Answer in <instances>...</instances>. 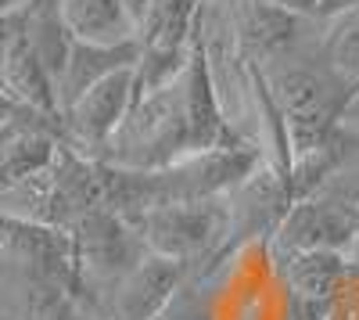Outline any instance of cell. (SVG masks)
I'll list each match as a JSON object with an SVG mask.
<instances>
[{"label":"cell","instance_id":"cell-1","mask_svg":"<svg viewBox=\"0 0 359 320\" xmlns=\"http://www.w3.org/2000/svg\"><path fill=\"white\" fill-rule=\"evenodd\" d=\"M266 94L273 101L277 123L284 133L287 162L302 159L327 140H334L341 130V115L355 94V86L345 83L331 65H284L266 76Z\"/></svg>","mask_w":359,"mask_h":320},{"label":"cell","instance_id":"cell-2","mask_svg":"<svg viewBox=\"0 0 359 320\" xmlns=\"http://www.w3.org/2000/svg\"><path fill=\"white\" fill-rule=\"evenodd\" d=\"M187 155H194L191 115H187V83L176 79L165 91L133 101V108L126 115L123 130L115 133L104 162H111L118 169L151 173V169H165Z\"/></svg>","mask_w":359,"mask_h":320},{"label":"cell","instance_id":"cell-3","mask_svg":"<svg viewBox=\"0 0 359 320\" xmlns=\"http://www.w3.org/2000/svg\"><path fill=\"white\" fill-rule=\"evenodd\" d=\"M72 238L79 255V299L86 302V313L97 309L115 292V284L137 270L140 259L151 252L137 223L111 209L83 216L72 227Z\"/></svg>","mask_w":359,"mask_h":320},{"label":"cell","instance_id":"cell-4","mask_svg":"<svg viewBox=\"0 0 359 320\" xmlns=\"http://www.w3.org/2000/svg\"><path fill=\"white\" fill-rule=\"evenodd\" d=\"M147 248L194 270V263L223 255L226 241V194L201 201H169L133 220Z\"/></svg>","mask_w":359,"mask_h":320},{"label":"cell","instance_id":"cell-5","mask_svg":"<svg viewBox=\"0 0 359 320\" xmlns=\"http://www.w3.org/2000/svg\"><path fill=\"white\" fill-rule=\"evenodd\" d=\"M133 101H137V65L111 72L62 112L65 144L86 159H104L115 133L123 130Z\"/></svg>","mask_w":359,"mask_h":320},{"label":"cell","instance_id":"cell-6","mask_svg":"<svg viewBox=\"0 0 359 320\" xmlns=\"http://www.w3.org/2000/svg\"><path fill=\"white\" fill-rule=\"evenodd\" d=\"M359 238V206L338 194H309L287 209L280 230L273 234V248L284 252H352Z\"/></svg>","mask_w":359,"mask_h":320},{"label":"cell","instance_id":"cell-7","mask_svg":"<svg viewBox=\"0 0 359 320\" xmlns=\"http://www.w3.org/2000/svg\"><path fill=\"white\" fill-rule=\"evenodd\" d=\"M191 267L176 263L169 255L147 252L140 267L130 270L123 281L115 284V292L90 309V320H155L187 284Z\"/></svg>","mask_w":359,"mask_h":320},{"label":"cell","instance_id":"cell-8","mask_svg":"<svg viewBox=\"0 0 359 320\" xmlns=\"http://www.w3.org/2000/svg\"><path fill=\"white\" fill-rule=\"evenodd\" d=\"M273 267L284 281L287 292H302V295H320V299H334L338 288L345 284L352 259L345 252H284L273 248Z\"/></svg>","mask_w":359,"mask_h":320},{"label":"cell","instance_id":"cell-9","mask_svg":"<svg viewBox=\"0 0 359 320\" xmlns=\"http://www.w3.org/2000/svg\"><path fill=\"white\" fill-rule=\"evenodd\" d=\"M140 62V44H118V47H104V44H79L72 47V58H69V69L57 83V98H62V112L79 101L90 86H97L101 79H108L111 72H123V69H133Z\"/></svg>","mask_w":359,"mask_h":320},{"label":"cell","instance_id":"cell-10","mask_svg":"<svg viewBox=\"0 0 359 320\" xmlns=\"http://www.w3.org/2000/svg\"><path fill=\"white\" fill-rule=\"evenodd\" d=\"M57 8L79 44L118 47L137 40V22L126 0H57Z\"/></svg>","mask_w":359,"mask_h":320},{"label":"cell","instance_id":"cell-11","mask_svg":"<svg viewBox=\"0 0 359 320\" xmlns=\"http://www.w3.org/2000/svg\"><path fill=\"white\" fill-rule=\"evenodd\" d=\"M298 25H302V18L284 8H273L266 0H245L241 15H237V40L252 58L266 62V58H277L294 44Z\"/></svg>","mask_w":359,"mask_h":320},{"label":"cell","instance_id":"cell-12","mask_svg":"<svg viewBox=\"0 0 359 320\" xmlns=\"http://www.w3.org/2000/svg\"><path fill=\"white\" fill-rule=\"evenodd\" d=\"M201 0H151L144 22L137 25V44L172 51V47H191L198 36V11Z\"/></svg>","mask_w":359,"mask_h":320},{"label":"cell","instance_id":"cell-13","mask_svg":"<svg viewBox=\"0 0 359 320\" xmlns=\"http://www.w3.org/2000/svg\"><path fill=\"white\" fill-rule=\"evenodd\" d=\"M323 62L345 83L359 86V8L331 15V25L323 36Z\"/></svg>","mask_w":359,"mask_h":320},{"label":"cell","instance_id":"cell-14","mask_svg":"<svg viewBox=\"0 0 359 320\" xmlns=\"http://www.w3.org/2000/svg\"><path fill=\"white\" fill-rule=\"evenodd\" d=\"M155 320H212V309L205 306V299L194 292V288H180V295L155 316Z\"/></svg>","mask_w":359,"mask_h":320},{"label":"cell","instance_id":"cell-15","mask_svg":"<svg viewBox=\"0 0 359 320\" xmlns=\"http://www.w3.org/2000/svg\"><path fill=\"white\" fill-rule=\"evenodd\" d=\"M334 299H320V295H302V292H287L284 302V320H331Z\"/></svg>","mask_w":359,"mask_h":320},{"label":"cell","instance_id":"cell-16","mask_svg":"<svg viewBox=\"0 0 359 320\" xmlns=\"http://www.w3.org/2000/svg\"><path fill=\"white\" fill-rule=\"evenodd\" d=\"M273 8H284L298 18H316V15H327V0H266Z\"/></svg>","mask_w":359,"mask_h":320},{"label":"cell","instance_id":"cell-17","mask_svg":"<svg viewBox=\"0 0 359 320\" xmlns=\"http://www.w3.org/2000/svg\"><path fill=\"white\" fill-rule=\"evenodd\" d=\"M341 130L345 133H359V86H355V94H352L345 115H341Z\"/></svg>","mask_w":359,"mask_h":320},{"label":"cell","instance_id":"cell-18","mask_svg":"<svg viewBox=\"0 0 359 320\" xmlns=\"http://www.w3.org/2000/svg\"><path fill=\"white\" fill-rule=\"evenodd\" d=\"M327 194H331V191H327ZM338 198H348V201H355V206H359V187H355V191H345V194H338Z\"/></svg>","mask_w":359,"mask_h":320}]
</instances>
